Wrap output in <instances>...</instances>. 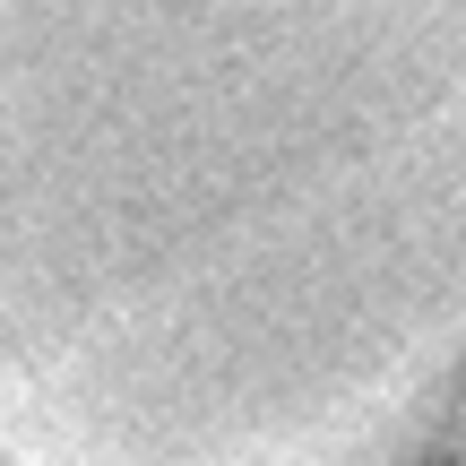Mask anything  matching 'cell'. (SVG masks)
<instances>
[{
    "label": "cell",
    "instance_id": "cell-1",
    "mask_svg": "<svg viewBox=\"0 0 466 466\" xmlns=\"http://www.w3.org/2000/svg\"><path fill=\"white\" fill-rule=\"evenodd\" d=\"M0 466H466V0H0Z\"/></svg>",
    "mask_w": 466,
    "mask_h": 466
}]
</instances>
